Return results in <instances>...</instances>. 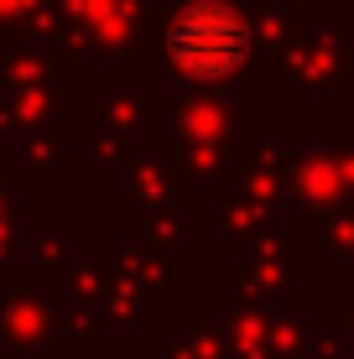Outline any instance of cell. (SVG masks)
<instances>
[{
  "label": "cell",
  "instance_id": "1",
  "mask_svg": "<svg viewBox=\"0 0 354 359\" xmlns=\"http://www.w3.org/2000/svg\"><path fill=\"white\" fill-rule=\"evenodd\" d=\"M167 47H172V57L193 73H229V68L245 63L250 32L229 6H193L172 21Z\"/></svg>",
  "mask_w": 354,
  "mask_h": 359
}]
</instances>
